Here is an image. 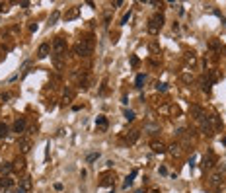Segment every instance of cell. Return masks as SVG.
I'll return each instance as SVG.
<instances>
[{
	"label": "cell",
	"mask_w": 226,
	"mask_h": 193,
	"mask_svg": "<svg viewBox=\"0 0 226 193\" xmlns=\"http://www.w3.org/2000/svg\"><path fill=\"white\" fill-rule=\"evenodd\" d=\"M214 166V156H212V152H209V154H205V158H203V168H212Z\"/></svg>",
	"instance_id": "cell-7"
},
{
	"label": "cell",
	"mask_w": 226,
	"mask_h": 193,
	"mask_svg": "<svg viewBox=\"0 0 226 193\" xmlns=\"http://www.w3.org/2000/svg\"><path fill=\"white\" fill-rule=\"evenodd\" d=\"M16 168H18V170H24L25 168V160H18V162H16Z\"/></svg>",
	"instance_id": "cell-25"
},
{
	"label": "cell",
	"mask_w": 226,
	"mask_h": 193,
	"mask_svg": "<svg viewBox=\"0 0 226 193\" xmlns=\"http://www.w3.org/2000/svg\"><path fill=\"white\" fill-rule=\"evenodd\" d=\"M121 4H123L121 0H115V2H113V8H119V6H121Z\"/></svg>",
	"instance_id": "cell-30"
},
{
	"label": "cell",
	"mask_w": 226,
	"mask_h": 193,
	"mask_svg": "<svg viewBox=\"0 0 226 193\" xmlns=\"http://www.w3.org/2000/svg\"><path fill=\"white\" fill-rule=\"evenodd\" d=\"M25 125H28V123H25V119H18V121L14 123V133H24L25 131Z\"/></svg>",
	"instance_id": "cell-8"
},
{
	"label": "cell",
	"mask_w": 226,
	"mask_h": 193,
	"mask_svg": "<svg viewBox=\"0 0 226 193\" xmlns=\"http://www.w3.org/2000/svg\"><path fill=\"white\" fill-rule=\"evenodd\" d=\"M98 158H99V152H92V154L86 156V162H90V164H92V162H96Z\"/></svg>",
	"instance_id": "cell-14"
},
{
	"label": "cell",
	"mask_w": 226,
	"mask_h": 193,
	"mask_svg": "<svg viewBox=\"0 0 226 193\" xmlns=\"http://www.w3.org/2000/svg\"><path fill=\"white\" fill-rule=\"evenodd\" d=\"M220 181H222V176H220V174H212V176H211V184H212V185H218Z\"/></svg>",
	"instance_id": "cell-13"
},
{
	"label": "cell",
	"mask_w": 226,
	"mask_h": 193,
	"mask_svg": "<svg viewBox=\"0 0 226 193\" xmlns=\"http://www.w3.org/2000/svg\"><path fill=\"white\" fill-rule=\"evenodd\" d=\"M78 12H80V10H78V8H72L70 12H68V14H66V20H74L76 16H78Z\"/></svg>",
	"instance_id": "cell-17"
},
{
	"label": "cell",
	"mask_w": 226,
	"mask_h": 193,
	"mask_svg": "<svg viewBox=\"0 0 226 193\" xmlns=\"http://www.w3.org/2000/svg\"><path fill=\"white\" fill-rule=\"evenodd\" d=\"M0 172H2V174H10V172H12V166H10L8 162H4V166H0Z\"/></svg>",
	"instance_id": "cell-20"
},
{
	"label": "cell",
	"mask_w": 226,
	"mask_h": 193,
	"mask_svg": "<svg viewBox=\"0 0 226 193\" xmlns=\"http://www.w3.org/2000/svg\"><path fill=\"white\" fill-rule=\"evenodd\" d=\"M131 65H133V66L138 65V59H137V57H131Z\"/></svg>",
	"instance_id": "cell-28"
},
{
	"label": "cell",
	"mask_w": 226,
	"mask_h": 193,
	"mask_svg": "<svg viewBox=\"0 0 226 193\" xmlns=\"http://www.w3.org/2000/svg\"><path fill=\"white\" fill-rule=\"evenodd\" d=\"M156 88L160 90V92H168V84H164V82H162V84H158Z\"/></svg>",
	"instance_id": "cell-27"
},
{
	"label": "cell",
	"mask_w": 226,
	"mask_h": 193,
	"mask_svg": "<svg viewBox=\"0 0 226 193\" xmlns=\"http://www.w3.org/2000/svg\"><path fill=\"white\" fill-rule=\"evenodd\" d=\"M137 174H138V170H133V172H131V176H129V178L125 179V184H123V187H131V185H133V179L137 178Z\"/></svg>",
	"instance_id": "cell-10"
},
{
	"label": "cell",
	"mask_w": 226,
	"mask_h": 193,
	"mask_svg": "<svg viewBox=\"0 0 226 193\" xmlns=\"http://www.w3.org/2000/svg\"><path fill=\"white\" fill-rule=\"evenodd\" d=\"M162 25H164V16H162V14H154L150 18V22H148V31H150V33H158Z\"/></svg>",
	"instance_id": "cell-2"
},
{
	"label": "cell",
	"mask_w": 226,
	"mask_h": 193,
	"mask_svg": "<svg viewBox=\"0 0 226 193\" xmlns=\"http://www.w3.org/2000/svg\"><path fill=\"white\" fill-rule=\"evenodd\" d=\"M96 125H98L101 131H105V129H107V119H105L104 115H99V117H96Z\"/></svg>",
	"instance_id": "cell-9"
},
{
	"label": "cell",
	"mask_w": 226,
	"mask_h": 193,
	"mask_svg": "<svg viewBox=\"0 0 226 193\" xmlns=\"http://www.w3.org/2000/svg\"><path fill=\"white\" fill-rule=\"evenodd\" d=\"M195 166V156H191V158H189V168H193Z\"/></svg>",
	"instance_id": "cell-29"
},
{
	"label": "cell",
	"mask_w": 226,
	"mask_h": 193,
	"mask_svg": "<svg viewBox=\"0 0 226 193\" xmlns=\"http://www.w3.org/2000/svg\"><path fill=\"white\" fill-rule=\"evenodd\" d=\"M191 115H193L197 121H201V119H205V111H203L199 105H191Z\"/></svg>",
	"instance_id": "cell-6"
},
{
	"label": "cell",
	"mask_w": 226,
	"mask_h": 193,
	"mask_svg": "<svg viewBox=\"0 0 226 193\" xmlns=\"http://www.w3.org/2000/svg\"><path fill=\"white\" fill-rule=\"evenodd\" d=\"M2 6H4V4H2V2H0V10H4V8H2Z\"/></svg>",
	"instance_id": "cell-33"
},
{
	"label": "cell",
	"mask_w": 226,
	"mask_h": 193,
	"mask_svg": "<svg viewBox=\"0 0 226 193\" xmlns=\"http://www.w3.org/2000/svg\"><path fill=\"white\" fill-rule=\"evenodd\" d=\"M16 193H25V191H24V189H20V187H18V191H16Z\"/></svg>",
	"instance_id": "cell-32"
},
{
	"label": "cell",
	"mask_w": 226,
	"mask_h": 193,
	"mask_svg": "<svg viewBox=\"0 0 226 193\" xmlns=\"http://www.w3.org/2000/svg\"><path fill=\"white\" fill-rule=\"evenodd\" d=\"M55 189L56 191H62V184H55Z\"/></svg>",
	"instance_id": "cell-31"
},
{
	"label": "cell",
	"mask_w": 226,
	"mask_h": 193,
	"mask_svg": "<svg viewBox=\"0 0 226 193\" xmlns=\"http://www.w3.org/2000/svg\"><path fill=\"white\" fill-rule=\"evenodd\" d=\"M92 51H94V43H92V39H82V41L76 43V53L80 57H90L92 55Z\"/></svg>",
	"instance_id": "cell-1"
},
{
	"label": "cell",
	"mask_w": 226,
	"mask_h": 193,
	"mask_svg": "<svg viewBox=\"0 0 226 193\" xmlns=\"http://www.w3.org/2000/svg\"><path fill=\"white\" fill-rule=\"evenodd\" d=\"M181 80H183L185 84H191V82H193V76L187 74V72H183V74H181Z\"/></svg>",
	"instance_id": "cell-19"
},
{
	"label": "cell",
	"mask_w": 226,
	"mask_h": 193,
	"mask_svg": "<svg viewBox=\"0 0 226 193\" xmlns=\"http://www.w3.org/2000/svg\"><path fill=\"white\" fill-rule=\"evenodd\" d=\"M10 185H12V179L10 178H4L0 181V189H6V187H10Z\"/></svg>",
	"instance_id": "cell-16"
},
{
	"label": "cell",
	"mask_w": 226,
	"mask_h": 193,
	"mask_svg": "<svg viewBox=\"0 0 226 193\" xmlns=\"http://www.w3.org/2000/svg\"><path fill=\"white\" fill-rule=\"evenodd\" d=\"M142 84H144V74H138L137 80H135V86H137V88H142Z\"/></svg>",
	"instance_id": "cell-18"
},
{
	"label": "cell",
	"mask_w": 226,
	"mask_h": 193,
	"mask_svg": "<svg viewBox=\"0 0 226 193\" xmlns=\"http://www.w3.org/2000/svg\"><path fill=\"white\" fill-rule=\"evenodd\" d=\"M53 51H55V57H62L66 51V39L64 37H55L53 41Z\"/></svg>",
	"instance_id": "cell-3"
},
{
	"label": "cell",
	"mask_w": 226,
	"mask_h": 193,
	"mask_svg": "<svg viewBox=\"0 0 226 193\" xmlns=\"http://www.w3.org/2000/svg\"><path fill=\"white\" fill-rule=\"evenodd\" d=\"M129 18H131V10H129V14H125V16H123V20H121V25H125V24H127V22H129Z\"/></svg>",
	"instance_id": "cell-26"
},
{
	"label": "cell",
	"mask_w": 226,
	"mask_h": 193,
	"mask_svg": "<svg viewBox=\"0 0 226 193\" xmlns=\"http://www.w3.org/2000/svg\"><path fill=\"white\" fill-rule=\"evenodd\" d=\"M170 152H172L174 156H177L179 152H181V146H179V144H172V146H170Z\"/></svg>",
	"instance_id": "cell-15"
},
{
	"label": "cell",
	"mask_w": 226,
	"mask_h": 193,
	"mask_svg": "<svg viewBox=\"0 0 226 193\" xmlns=\"http://www.w3.org/2000/svg\"><path fill=\"white\" fill-rule=\"evenodd\" d=\"M59 16H61L59 12H53V16L49 18V24H51V25H55V24H56V20H59Z\"/></svg>",
	"instance_id": "cell-22"
},
{
	"label": "cell",
	"mask_w": 226,
	"mask_h": 193,
	"mask_svg": "<svg viewBox=\"0 0 226 193\" xmlns=\"http://www.w3.org/2000/svg\"><path fill=\"white\" fill-rule=\"evenodd\" d=\"M6 135H8V127L4 123H0V137H6Z\"/></svg>",
	"instance_id": "cell-24"
},
{
	"label": "cell",
	"mask_w": 226,
	"mask_h": 193,
	"mask_svg": "<svg viewBox=\"0 0 226 193\" xmlns=\"http://www.w3.org/2000/svg\"><path fill=\"white\" fill-rule=\"evenodd\" d=\"M125 119H127V121H133V119H135V111L127 109V111H125Z\"/></svg>",
	"instance_id": "cell-23"
},
{
	"label": "cell",
	"mask_w": 226,
	"mask_h": 193,
	"mask_svg": "<svg viewBox=\"0 0 226 193\" xmlns=\"http://www.w3.org/2000/svg\"><path fill=\"white\" fill-rule=\"evenodd\" d=\"M49 51H51V45H49V43H41V45H39V51H37V57L39 59H45V57L49 55Z\"/></svg>",
	"instance_id": "cell-5"
},
{
	"label": "cell",
	"mask_w": 226,
	"mask_h": 193,
	"mask_svg": "<svg viewBox=\"0 0 226 193\" xmlns=\"http://www.w3.org/2000/svg\"><path fill=\"white\" fill-rule=\"evenodd\" d=\"M29 146H31V144H29V141H28V139H22V141H20V150L24 152V154L29 150Z\"/></svg>",
	"instance_id": "cell-11"
},
{
	"label": "cell",
	"mask_w": 226,
	"mask_h": 193,
	"mask_svg": "<svg viewBox=\"0 0 226 193\" xmlns=\"http://www.w3.org/2000/svg\"><path fill=\"white\" fill-rule=\"evenodd\" d=\"M31 187H33L31 178H22V179H20V189H24L25 193H29V191H31Z\"/></svg>",
	"instance_id": "cell-4"
},
{
	"label": "cell",
	"mask_w": 226,
	"mask_h": 193,
	"mask_svg": "<svg viewBox=\"0 0 226 193\" xmlns=\"http://www.w3.org/2000/svg\"><path fill=\"white\" fill-rule=\"evenodd\" d=\"M152 150H154V152H164L166 150V146L164 144H162V142H152Z\"/></svg>",
	"instance_id": "cell-12"
},
{
	"label": "cell",
	"mask_w": 226,
	"mask_h": 193,
	"mask_svg": "<svg viewBox=\"0 0 226 193\" xmlns=\"http://www.w3.org/2000/svg\"><path fill=\"white\" fill-rule=\"evenodd\" d=\"M137 139H138V133L137 131H131V135H127V141L129 142H135Z\"/></svg>",
	"instance_id": "cell-21"
}]
</instances>
